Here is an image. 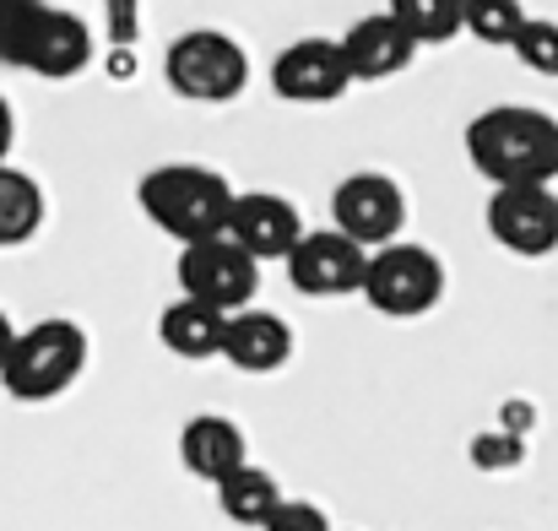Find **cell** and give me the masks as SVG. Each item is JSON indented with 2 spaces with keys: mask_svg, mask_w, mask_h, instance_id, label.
<instances>
[{
  "mask_svg": "<svg viewBox=\"0 0 558 531\" xmlns=\"http://www.w3.org/2000/svg\"><path fill=\"white\" fill-rule=\"evenodd\" d=\"M466 158L488 184H554L558 179V120L526 104L483 109L466 125Z\"/></svg>",
  "mask_w": 558,
  "mask_h": 531,
  "instance_id": "6da1fadb",
  "label": "cell"
},
{
  "mask_svg": "<svg viewBox=\"0 0 558 531\" xmlns=\"http://www.w3.org/2000/svg\"><path fill=\"white\" fill-rule=\"evenodd\" d=\"M136 201H142V212H147L169 239L201 244V239L228 233V217H233L239 190L217 174V169H201V164H163V169L142 174Z\"/></svg>",
  "mask_w": 558,
  "mask_h": 531,
  "instance_id": "7a4b0ae2",
  "label": "cell"
},
{
  "mask_svg": "<svg viewBox=\"0 0 558 531\" xmlns=\"http://www.w3.org/2000/svg\"><path fill=\"white\" fill-rule=\"evenodd\" d=\"M87 369V331L76 321H38L27 331H16V348L0 369V385L16 401H54L65 396Z\"/></svg>",
  "mask_w": 558,
  "mask_h": 531,
  "instance_id": "3957f363",
  "label": "cell"
},
{
  "mask_svg": "<svg viewBox=\"0 0 558 531\" xmlns=\"http://www.w3.org/2000/svg\"><path fill=\"white\" fill-rule=\"evenodd\" d=\"M163 76L185 104H228L250 87V55L239 38H228L217 27H195L169 44Z\"/></svg>",
  "mask_w": 558,
  "mask_h": 531,
  "instance_id": "277c9868",
  "label": "cell"
},
{
  "mask_svg": "<svg viewBox=\"0 0 558 531\" xmlns=\"http://www.w3.org/2000/svg\"><path fill=\"white\" fill-rule=\"evenodd\" d=\"M364 299H369V310L390 315V321L428 315V310L445 299V266H439L434 250L396 239V244H385V250H369Z\"/></svg>",
  "mask_w": 558,
  "mask_h": 531,
  "instance_id": "5b68a950",
  "label": "cell"
},
{
  "mask_svg": "<svg viewBox=\"0 0 558 531\" xmlns=\"http://www.w3.org/2000/svg\"><path fill=\"white\" fill-rule=\"evenodd\" d=\"M174 277H180V293L222 310V315H239V310H250V299L260 288V261L244 244H233L228 233H217L201 244H180Z\"/></svg>",
  "mask_w": 558,
  "mask_h": 531,
  "instance_id": "8992f818",
  "label": "cell"
},
{
  "mask_svg": "<svg viewBox=\"0 0 558 531\" xmlns=\"http://www.w3.org/2000/svg\"><path fill=\"white\" fill-rule=\"evenodd\" d=\"M282 266L304 299H348V293H364L369 250L359 239H348L342 228H315L299 239V250Z\"/></svg>",
  "mask_w": 558,
  "mask_h": 531,
  "instance_id": "52a82bcc",
  "label": "cell"
},
{
  "mask_svg": "<svg viewBox=\"0 0 558 531\" xmlns=\"http://www.w3.org/2000/svg\"><path fill=\"white\" fill-rule=\"evenodd\" d=\"M488 233L526 261L558 250V195L554 184H494L488 195Z\"/></svg>",
  "mask_w": 558,
  "mask_h": 531,
  "instance_id": "ba28073f",
  "label": "cell"
},
{
  "mask_svg": "<svg viewBox=\"0 0 558 531\" xmlns=\"http://www.w3.org/2000/svg\"><path fill=\"white\" fill-rule=\"evenodd\" d=\"M331 217L348 239H359L364 250H385L401 239L407 222V195L390 174H348L331 195Z\"/></svg>",
  "mask_w": 558,
  "mask_h": 531,
  "instance_id": "9c48e42d",
  "label": "cell"
},
{
  "mask_svg": "<svg viewBox=\"0 0 558 531\" xmlns=\"http://www.w3.org/2000/svg\"><path fill=\"white\" fill-rule=\"evenodd\" d=\"M271 87L288 104H337L353 87L342 38H299L271 60Z\"/></svg>",
  "mask_w": 558,
  "mask_h": 531,
  "instance_id": "30bf717a",
  "label": "cell"
},
{
  "mask_svg": "<svg viewBox=\"0 0 558 531\" xmlns=\"http://www.w3.org/2000/svg\"><path fill=\"white\" fill-rule=\"evenodd\" d=\"M304 217L288 195H271V190H239L233 201V217H228V239L244 244L260 266L266 261H288L304 239Z\"/></svg>",
  "mask_w": 558,
  "mask_h": 531,
  "instance_id": "8fae6325",
  "label": "cell"
},
{
  "mask_svg": "<svg viewBox=\"0 0 558 531\" xmlns=\"http://www.w3.org/2000/svg\"><path fill=\"white\" fill-rule=\"evenodd\" d=\"M342 49H348L353 82H385V76L407 71L423 44H417L390 11H374V16H359V22L342 33Z\"/></svg>",
  "mask_w": 558,
  "mask_h": 531,
  "instance_id": "7c38bea8",
  "label": "cell"
},
{
  "mask_svg": "<svg viewBox=\"0 0 558 531\" xmlns=\"http://www.w3.org/2000/svg\"><path fill=\"white\" fill-rule=\"evenodd\" d=\"M180 461H185L190 478L201 483H222L233 478L239 467H250V445H244V429L233 418H217V412H201L180 429Z\"/></svg>",
  "mask_w": 558,
  "mask_h": 531,
  "instance_id": "4fadbf2b",
  "label": "cell"
},
{
  "mask_svg": "<svg viewBox=\"0 0 558 531\" xmlns=\"http://www.w3.org/2000/svg\"><path fill=\"white\" fill-rule=\"evenodd\" d=\"M222 358L244 374H277L288 358H293V326L271 310H239L228 321V342Z\"/></svg>",
  "mask_w": 558,
  "mask_h": 531,
  "instance_id": "5bb4252c",
  "label": "cell"
},
{
  "mask_svg": "<svg viewBox=\"0 0 558 531\" xmlns=\"http://www.w3.org/2000/svg\"><path fill=\"white\" fill-rule=\"evenodd\" d=\"M87 60H93V27L76 11L49 5V16H44L33 49H27V71L44 76V82H71L76 71H87Z\"/></svg>",
  "mask_w": 558,
  "mask_h": 531,
  "instance_id": "9a60e30c",
  "label": "cell"
},
{
  "mask_svg": "<svg viewBox=\"0 0 558 531\" xmlns=\"http://www.w3.org/2000/svg\"><path fill=\"white\" fill-rule=\"evenodd\" d=\"M228 321L233 315H222V310H211V304H201V299H190L180 293L163 315H158V342L169 348L174 358H185V363H201V358H222V342H228Z\"/></svg>",
  "mask_w": 558,
  "mask_h": 531,
  "instance_id": "2e32d148",
  "label": "cell"
},
{
  "mask_svg": "<svg viewBox=\"0 0 558 531\" xmlns=\"http://www.w3.org/2000/svg\"><path fill=\"white\" fill-rule=\"evenodd\" d=\"M277 505H282V488H277V478L260 472V467H239L233 478L217 483V510H222L233 527L260 531L271 516H277Z\"/></svg>",
  "mask_w": 558,
  "mask_h": 531,
  "instance_id": "e0dca14e",
  "label": "cell"
},
{
  "mask_svg": "<svg viewBox=\"0 0 558 531\" xmlns=\"http://www.w3.org/2000/svg\"><path fill=\"white\" fill-rule=\"evenodd\" d=\"M38 228H44V190H38V179L0 164V250L27 244Z\"/></svg>",
  "mask_w": 558,
  "mask_h": 531,
  "instance_id": "ac0fdd59",
  "label": "cell"
},
{
  "mask_svg": "<svg viewBox=\"0 0 558 531\" xmlns=\"http://www.w3.org/2000/svg\"><path fill=\"white\" fill-rule=\"evenodd\" d=\"M417 44H450L466 33V0H390L385 5Z\"/></svg>",
  "mask_w": 558,
  "mask_h": 531,
  "instance_id": "d6986e66",
  "label": "cell"
},
{
  "mask_svg": "<svg viewBox=\"0 0 558 531\" xmlns=\"http://www.w3.org/2000/svg\"><path fill=\"white\" fill-rule=\"evenodd\" d=\"M526 27L521 0H466V33L488 49H510Z\"/></svg>",
  "mask_w": 558,
  "mask_h": 531,
  "instance_id": "ffe728a7",
  "label": "cell"
},
{
  "mask_svg": "<svg viewBox=\"0 0 558 531\" xmlns=\"http://www.w3.org/2000/svg\"><path fill=\"white\" fill-rule=\"evenodd\" d=\"M44 16H49L44 0H0V60L5 65H27V49H33Z\"/></svg>",
  "mask_w": 558,
  "mask_h": 531,
  "instance_id": "44dd1931",
  "label": "cell"
},
{
  "mask_svg": "<svg viewBox=\"0 0 558 531\" xmlns=\"http://www.w3.org/2000/svg\"><path fill=\"white\" fill-rule=\"evenodd\" d=\"M510 55H515L526 71H537V76H558V22L526 16V27H521V38L510 44Z\"/></svg>",
  "mask_w": 558,
  "mask_h": 531,
  "instance_id": "7402d4cb",
  "label": "cell"
},
{
  "mask_svg": "<svg viewBox=\"0 0 558 531\" xmlns=\"http://www.w3.org/2000/svg\"><path fill=\"white\" fill-rule=\"evenodd\" d=\"M260 531H337V527H331V516H326L320 505H310V499H282L277 516Z\"/></svg>",
  "mask_w": 558,
  "mask_h": 531,
  "instance_id": "603a6c76",
  "label": "cell"
},
{
  "mask_svg": "<svg viewBox=\"0 0 558 531\" xmlns=\"http://www.w3.org/2000/svg\"><path fill=\"white\" fill-rule=\"evenodd\" d=\"M11 142H16V114H11V104L0 98V164L11 158Z\"/></svg>",
  "mask_w": 558,
  "mask_h": 531,
  "instance_id": "cb8c5ba5",
  "label": "cell"
},
{
  "mask_svg": "<svg viewBox=\"0 0 558 531\" xmlns=\"http://www.w3.org/2000/svg\"><path fill=\"white\" fill-rule=\"evenodd\" d=\"M11 348H16V331H11V321H5V310H0V369H5Z\"/></svg>",
  "mask_w": 558,
  "mask_h": 531,
  "instance_id": "d4e9b609",
  "label": "cell"
}]
</instances>
